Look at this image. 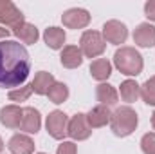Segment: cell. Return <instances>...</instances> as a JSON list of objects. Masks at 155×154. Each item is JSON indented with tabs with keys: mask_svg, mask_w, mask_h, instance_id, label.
<instances>
[{
	"mask_svg": "<svg viewBox=\"0 0 155 154\" xmlns=\"http://www.w3.org/2000/svg\"><path fill=\"white\" fill-rule=\"evenodd\" d=\"M31 71V58L27 49L15 40L0 42V87L22 85Z\"/></svg>",
	"mask_w": 155,
	"mask_h": 154,
	"instance_id": "6da1fadb",
	"label": "cell"
},
{
	"mask_svg": "<svg viewBox=\"0 0 155 154\" xmlns=\"http://www.w3.org/2000/svg\"><path fill=\"white\" fill-rule=\"evenodd\" d=\"M114 64L123 75H128V76H137L143 71V56L134 47L117 49L114 54Z\"/></svg>",
	"mask_w": 155,
	"mask_h": 154,
	"instance_id": "7a4b0ae2",
	"label": "cell"
},
{
	"mask_svg": "<svg viewBox=\"0 0 155 154\" xmlns=\"http://www.w3.org/2000/svg\"><path fill=\"white\" fill-rule=\"evenodd\" d=\"M137 113L124 105V107H117L116 111L112 113V118H110V127H112V132L119 136V138H124V136H130L135 127H137Z\"/></svg>",
	"mask_w": 155,
	"mask_h": 154,
	"instance_id": "3957f363",
	"label": "cell"
},
{
	"mask_svg": "<svg viewBox=\"0 0 155 154\" xmlns=\"http://www.w3.org/2000/svg\"><path fill=\"white\" fill-rule=\"evenodd\" d=\"M79 49H81V53L87 56V58H96V56H99V54H103V51H105V38H103V35L101 33H97V31H85L83 33V37L79 40Z\"/></svg>",
	"mask_w": 155,
	"mask_h": 154,
	"instance_id": "277c9868",
	"label": "cell"
},
{
	"mask_svg": "<svg viewBox=\"0 0 155 154\" xmlns=\"http://www.w3.org/2000/svg\"><path fill=\"white\" fill-rule=\"evenodd\" d=\"M47 132L54 138V140H61L67 136V127H69V118L63 111H52L47 116L45 121Z\"/></svg>",
	"mask_w": 155,
	"mask_h": 154,
	"instance_id": "5b68a950",
	"label": "cell"
},
{
	"mask_svg": "<svg viewBox=\"0 0 155 154\" xmlns=\"http://www.w3.org/2000/svg\"><path fill=\"white\" fill-rule=\"evenodd\" d=\"M24 15L22 11L9 0H0V24L9 26L11 29L18 27L20 24H24Z\"/></svg>",
	"mask_w": 155,
	"mask_h": 154,
	"instance_id": "8992f818",
	"label": "cell"
},
{
	"mask_svg": "<svg viewBox=\"0 0 155 154\" xmlns=\"http://www.w3.org/2000/svg\"><path fill=\"white\" fill-rule=\"evenodd\" d=\"M90 132H92V129L87 121V114L78 113L76 116H72V120L69 121V127H67V134L72 140H87L90 136Z\"/></svg>",
	"mask_w": 155,
	"mask_h": 154,
	"instance_id": "52a82bcc",
	"label": "cell"
},
{
	"mask_svg": "<svg viewBox=\"0 0 155 154\" xmlns=\"http://www.w3.org/2000/svg\"><path fill=\"white\" fill-rule=\"evenodd\" d=\"M128 37V29L123 22L119 20H108L105 26H103V38L110 44H123Z\"/></svg>",
	"mask_w": 155,
	"mask_h": 154,
	"instance_id": "ba28073f",
	"label": "cell"
},
{
	"mask_svg": "<svg viewBox=\"0 0 155 154\" xmlns=\"http://www.w3.org/2000/svg\"><path fill=\"white\" fill-rule=\"evenodd\" d=\"M61 22H63V26H67V27H71V29H81V27L88 26L90 15H88V11H85V9L72 7V9H69V11L63 13Z\"/></svg>",
	"mask_w": 155,
	"mask_h": 154,
	"instance_id": "9c48e42d",
	"label": "cell"
},
{
	"mask_svg": "<svg viewBox=\"0 0 155 154\" xmlns=\"http://www.w3.org/2000/svg\"><path fill=\"white\" fill-rule=\"evenodd\" d=\"M22 114H24L22 107H18V105H5L0 111V123L9 127V129H20Z\"/></svg>",
	"mask_w": 155,
	"mask_h": 154,
	"instance_id": "30bf717a",
	"label": "cell"
},
{
	"mask_svg": "<svg viewBox=\"0 0 155 154\" xmlns=\"http://www.w3.org/2000/svg\"><path fill=\"white\" fill-rule=\"evenodd\" d=\"M40 125H41L40 113L35 107H25V109H24V114H22L20 131H25V132H29V134H36L40 131Z\"/></svg>",
	"mask_w": 155,
	"mask_h": 154,
	"instance_id": "8fae6325",
	"label": "cell"
},
{
	"mask_svg": "<svg viewBox=\"0 0 155 154\" xmlns=\"http://www.w3.org/2000/svg\"><path fill=\"white\" fill-rule=\"evenodd\" d=\"M134 42L141 47H153L155 45V27L150 24H139L134 31Z\"/></svg>",
	"mask_w": 155,
	"mask_h": 154,
	"instance_id": "7c38bea8",
	"label": "cell"
},
{
	"mask_svg": "<svg viewBox=\"0 0 155 154\" xmlns=\"http://www.w3.org/2000/svg\"><path fill=\"white\" fill-rule=\"evenodd\" d=\"M112 118V113L108 107L105 105H97L94 109H90V113L87 114V121L90 125V129H97V127H105Z\"/></svg>",
	"mask_w": 155,
	"mask_h": 154,
	"instance_id": "4fadbf2b",
	"label": "cell"
},
{
	"mask_svg": "<svg viewBox=\"0 0 155 154\" xmlns=\"http://www.w3.org/2000/svg\"><path fill=\"white\" fill-rule=\"evenodd\" d=\"M7 147L13 154H33V151H35L33 140L29 136H25V134H15L9 140Z\"/></svg>",
	"mask_w": 155,
	"mask_h": 154,
	"instance_id": "5bb4252c",
	"label": "cell"
},
{
	"mask_svg": "<svg viewBox=\"0 0 155 154\" xmlns=\"http://www.w3.org/2000/svg\"><path fill=\"white\" fill-rule=\"evenodd\" d=\"M60 60H61L63 67L76 69V67L81 65V62H83V53H81V49H78L76 45H67V47H63Z\"/></svg>",
	"mask_w": 155,
	"mask_h": 154,
	"instance_id": "9a60e30c",
	"label": "cell"
},
{
	"mask_svg": "<svg viewBox=\"0 0 155 154\" xmlns=\"http://www.w3.org/2000/svg\"><path fill=\"white\" fill-rule=\"evenodd\" d=\"M96 96H97V102L105 107H112L117 103V91L110 83H99L96 89Z\"/></svg>",
	"mask_w": 155,
	"mask_h": 154,
	"instance_id": "2e32d148",
	"label": "cell"
},
{
	"mask_svg": "<svg viewBox=\"0 0 155 154\" xmlns=\"http://www.w3.org/2000/svg\"><path fill=\"white\" fill-rule=\"evenodd\" d=\"M52 83H54V76H52L51 73H47V71H40L38 75L35 76V80L31 82V85H33V93H36V94H47Z\"/></svg>",
	"mask_w": 155,
	"mask_h": 154,
	"instance_id": "e0dca14e",
	"label": "cell"
},
{
	"mask_svg": "<svg viewBox=\"0 0 155 154\" xmlns=\"http://www.w3.org/2000/svg\"><path fill=\"white\" fill-rule=\"evenodd\" d=\"M90 75L92 78H96V80H107V78L112 75V65H110V62L107 60V58H97V60H94L92 64H90Z\"/></svg>",
	"mask_w": 155,
	"mask_h": 154,
	"instance_id": "ac0fdd59",
	"label": "cell"
},
{
	"mask_svg": "<svg viewBox=\"0 0 155 154\" xmlns=\"http://www.w3.org/2000/svg\"><path fill=\"white\" fill-rule=\"evenodd\" d=\"M43 40L51 49H60L65 44V31L61 27H49L43 33Z\"/></svg>",
	"mask_w": 155,
	"mask_h": 154,
	"instance_id": "d6986e66",
	"label": "cell"
},
{
	"mask_svg": "<svg viewBox=\"0 0 155 154\" xmlns=\"http://www.w3.org/2000/svg\"><path fill=\"white\" fill-rule=\"evenodd\" d=\"M13 33L22 40L24 44H35V42L38 40V29H36L33 24H27V22H24V24H20L18 27H15Z\"/></svg>",
	"mask_w": 155,
	"mask_h": 154,
	"instance_id": "ffe728a7",
	"label": "cell"
},
{
	"mask_svg": "<svg viewBox=\"0 0 155 154\" xmlns=\"http://www.w3.org/2000/svg\"><path fill=\"white\" fill-rule=\"evenodd\" d=\"M141 96V85H137L134 80H124L121 83V98L128 103L135 102Z\"/></svg>",
	"mask_w": 155,
	"mask_h": 154,
	"instance_id": "44dd1931",
	"label": "cell"
},
{
	"mask_svg": "<svg viewBox=\"0 0 155 154\" xmlns=\"http://www.w3.org/2000/svg\"><path fill=\"white\" fill-rule=\"evenodd\" d=\"M47 94H49V100L52 103H63L69 98V87L65 83H61V82H54Z\"/></svg>",
	"mask_w": 155,
	"mask_h": 154,
	"instance_id": "7402d4cb",
	"label": "cell"
},
{
	"mask_svg": "<svg viewBox=\"0 0 155 154\" xmlns=\"http://www.w3.org/2000/svg\"><path fill=\"white\" fill-rule=\"evenodd\" d=\"M141 96H143L144 103L155 105V76H152L150 80H146L141 85Z\"/></svg>",
	"mask_w": 155,
	"mask_h": 154,
	"instance_id": "603a6c76",
	"label": "cell"
},
{
	"mask_svg": "<svg viewBox=\"0 0 155 154\" xmlns=\"http://www.w3.org/2000/svg\"><path fill=\"white\" fill-rule=\"evenodd\" d=\"M31 93H33V85L29 83V85L20 87V89H16V91H11V93H9V100H11V102H25V100L31 96Z\"/></svg>",
	"mask_w": 155,
	"mask_h": 154,
	"instance_id": "cb8c5ba5",
	"label": "cell"
},
{
	"mask_svg": "<svg viewBox=\"0 0 155 154\" xmlns=\"http://www.w3.org/2000/svg\"><path fill=\"white\" fill-rule=\"evenodd\" d=\"M141 149L144 154H155V132H148L141 140Z\"/></svg>",
	"mask_w": 155,
	"mask_h": 154,
	"instance_id": "d4e9b609",
	"label": "cell"
},
{
	"mask_svg": "<svg viewBox=\"0 0 155 154\" xmlns=\"http://www.w3.org/2000/svg\"><path fill=\"white\" fill-rule=\"evenodd\" d=\"M76 152H78V149L72 142H63L58 147V151H56V154H76Z\"/></svg>",
	"mask_w": 155,
	"mask_h": 154,
	"instance_id": "484cf974",
	"label": "cell"
},
{
	"mask_svg": "<svg viewBox=\"0 0 155 154\" xmlns=\"http://www.w3.org/2000/svg\"><path fill=\"white\" fill-rule=\"evenodd\" d=\"M144 13L150 20H155V0H150L144 4Z\"/></svg>",
	"mask_w": 155,
	"mask_h": 154,
	"instance_id": "4316f807",
	"label": "cell"
},
{
	"mask_svg": "<svg viewBox=\"0 0 155 154\" xmlns=\"http://www.w3.org/2000/svg\"><path fill=\"white\" fill-rule=\"evenodd\" d=\"M7 35H9V29L0 27V38H7Z\"/></svg>",
	"mask_w": 155,
	"mask_h": 154,
	"instance_id": "83f0119b",
	"label": "cell"
},
{
	"mask_svg": "<svg viewBox=\"0 0 155 154\" xmlns=\"http://www.w3.org/2000/svg\"><path fill=\"white\" fill-rule=\"evenodd\" d=\"M152 125H153V129H155V113L152 114Z\"/></svg>",
	"mask_w": 155,
	"mask_h": 154,
	"instance_id": "f1b7e54d",
	"label": "cell"
},
{
	"mask_svg": "<svg viewBox=\"0 0 155 154\" xmlns=\"http://www.w3.org/2000/svg\"><path fill=\"white\" fill-rule=\"evenodd\" d=\"M4 149V142H2V138H0V151Z\"/></svg>",
	"mask_w": 155,
	"mask_h": 154,
	"instance_id": "f546056e",
	"label": "cell"
},
{
	"mask_svg": "<svg viewBox=\"0 0 155 154\" xmlns=\"http://www.w3.org/2000/svg\"><path fill=\"white\" fill-rule=\"evenodd\" d=\"M40 154H43V152H40Z\"/></svg>",
	"mask_w": 155,
	"mask_h": 154,
	"instance_id": "4dcf8cb0",
	"label": "cell"
}]
</instances>
